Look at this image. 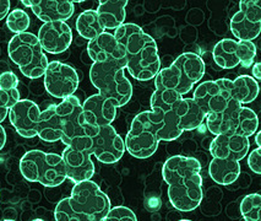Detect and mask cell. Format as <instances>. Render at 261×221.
<instances>
[{
    "label": "cell",
    "mask_w": 261,
    "mask_h": 221,
    "mask_svg": "<svg viewBox=\"0 0 261 221\" xmlns=\"http://www.w3.org/2000/svg\"><path fill=\"white\" fill-rule=\"evenodd\" d=\"M229 29L238 41L253 42V39L259 37L261 32V2H239V10L230 19Z\"/></svg>",
    "instance_id": "obj_15"
},
{
    "label": "cell",
    "mask_w": 261,
    "mask_h": 221,
    "mask_svg": "<svg viewBox=\"0 0 261 221\" xmlns=\"http://www.w3.org/2000/svg\"><path fill=\"white\" fill-rule=\"evenodd\" d=\"M91 138L85 137L76 143L66 146L64 149L62 157L65 165L66 178L75 184L90 181L95 176V163L91 160Z\"/></svg>",
    "instance_id": "obj_11"
},
{
    "label": "cell",
    "mask_w": 261,
    "mask_h": 221,
    "mask_svg": "<svg viewBox=\"0 0 261 221\" xmlns=\"http://www.w3.org/2000/svg\"><path fill=\"white\" fill-rule=\"evenodd\" d=\"M19 78L13 71H4L0 74V90H14L19 86Z\"/></svg>",
    "instance_id": "obj_32"
},
{
    "label": "cell",
    "mask_w": 261,
    "mask_h": 221,
    "mask_svg": "<svg viewBox=\"0 0 261 221\" xmlns=\"http://www.w3.org/2000/svg\"><path fill=\"white\" fill-rule=\"evenodd\" d=\"M208 132L216 137L226 133H233L250 138L257 132L259 118L250 108L244 107L232 100L223 111L207 114L205 118Z\"/></svg>",
    "instance_id": "obj_9"
},
{
    "label": "cell",
    "mask_w": 261,
    "mask_h": 221,
    "mask_svg": "<svg viewBox=\"0 0 261 221\" xmlns=\"http://www.w3.org/2000/svg\"><path fill=\"white\" fill-rule=\"evenodd\" d=\"M108 195L93 181L74 184L71 195L64 198L54 210L56 221H103L111 209Z\"/></svg>",
    "instance_id": "obj_5"
},
{
    "label": "cell",
    "mask_w": 261,
    "mask_h": 221,
    "mask_svg": "<svg viewBox=\"0 0 261 221\" xmlns=\"http://www.w3.org/2000/svg\"><path fill=\"white\" fill-rule=\"evenodd\" d=\"M9 58L19 66L21 74L29 79L43 77L48 58L42 50L37 35L31 32L17 33L8 44Z\"/></svg>",
    "instance_id": "obj_10"
},
{
    "label": "cell",
    "mask_w": 261,
    "mask_h": 221,
    "mask_svg": "<svg viewBox=\"0 0 261 221\" xmlns=\"http://www.w3.org/2000/svg\"><path fill=\"white\" fill-rule=\"evenodd\" d=\"M223 86L234 101L241 104H251L259 95V83L250 75H241L234 80L222 79Z\"/></svg>",
    "instance_id": "obj_24"
},
{
    "label": "cell",
    "mask_w": 261,
    "mask_h": 221,
    "mask_svg": "<svg viewBox=\"0 0 261 221\" xmlns=\"http://www.w3.org/2000/svg\"><path fill=\"white\" fill-rule=\"evenodd\" d=\"M87 54L93 63H103L111 59H123L124 53L115 41L113 33L105 31L87 44Z\"/></svg>",
    "instance_id": "obj_22"
},
{
    "label": "cell",
    "mask_w": 261,
    "mask_h": 221,
    "mask_svg": "<svg viewBox=\"0 0 261 221\" xmlns=\"http://www.w3.org/2000/svg\"><path fill=\"white\" fill-rule=\"evenodd\" d=\"M162 177L168 184L173 208L183 213L195 210L204 198L201 165L194 157L175 155L163 163Z\"/></svg>",
    "instance_id": "obj_3"
},
{
    "label": "cell",
    "mask_w": 261,
    "mask_h": 221,
    "mask_svg": "<svg viewBox=\"0 0 261 221\" xmlns=\"http://www.w3.org/2000/svg\"><path fill=\"white\" fill-rule=\"evenodd\" d=\"M250 149L249 138L233 133H226L215 137L210 144V154L215 159L241 161L248 155Z\"/></svg>",
    "instance_id": "obj_19"
},
{
    "label": "cell",
    "mask_w": 261,
    "mask_h": 221,
    "mask_svg": "<svg viewBox=\"0 0 261 221\" xmlns=\"http://www.w3.org/2000/svg\"><path fill=\"white\" fill-rule=\"evenodd\" d=\"M43 77L45 91L59 100L74 96L80 84L77 71L71 65L58 60L48 63Z\"/></svg>",
    "instance_id": "obj_13"
},
{
    "label": "cell",
    "mask_w": 261,
    "mask_h": 221,
    "mask_svg": "<svg viewBox=\"0 0 261 221\" xmlns=\"http://www.w3.org/2000/svg\"><path fill=\"white\" fill-rule=\"evenodd\" d=\"M125 59H111L93 63L90 69V80L98 93L119 108L129 104L133 96V85L125 77Z\"/></svg>",
    "instance_id": "obj_6"
},
{
    "label": "cell",
    "mask_w": 261,
    "mask_h": 221,
    "mask_svg": "<svg viewBox=\"0 0 261 221\" xmlns=\"http://www.w3.org/2000/svg\"><path fill=\"white\" fill-rule=\"evenodd\" d=\"M208 175L214 182L221 186H228L234 183L241 176V165L234 160L215 159L212 157L208 166Z\"/></svg>",
    "instance_id": "obj_26"
},
{
    "label": "cell",
    "mask_w": 261,
    "mask_h": 221,
    "mask_svg": "<svg viewBox=\"0 0 261 221\" xmlns=\"http://www.w3.org/2000/svg\"><path fill=\"white\" fill-rule=\"evenodd\" d=\"M178 221H191V220H188V219H183V220H178Z\"/></svg>",
    "instance_id": "obj_40"
},
{
    "label": "cell",
    "mask_w": 261,
    "mask_h": 221,
    "mask_svg": "<svg viewBox=\"0 0 261 221\" xmlns=\"http://www.w3.org/2000/svg\"><path fill=\"white\" fill-rule=\"evenodd\" d=\"M5 144H7V132H5L4 127L0 124V151L3 150Z\"/></svg>",
    "instance_id": "obj_36"
},
{
    "label": "cell",
    "mask_w": 261,
    "mask_h": 221,
    "mask_svg": "<svg viewBox=\"0 0 261 221\" xmlns=\"http://www.w3.org/2000/svg\"><path fill=\"white\" fill-rule=\"evenodd\" d=\"M103 221H138V217L132 209L120 205L109 209Z\"/></svg>",
    "instance_id": "obj_31"
},
{
    "label": "cell",
    "mask_w": 261,
    "mask_h": 221,
    "mask_svg": "<svg viewBox=\"0 0 261 221\" xmlns=\"http://www.w3.org/2000/svg\"><path fill=\"white\" fill-rule=\"evenodd\" d=\"M256 57V47L253 42L234 41L223 38L215 44L212 50V58L222 69H232L241 65L250 68Z\"/></svg>",
    "instance_id": "obj_12"
},
{
    "label": "cell",
    "mask_w": 261,
    "mask_h": 221,
    "mask_svg": "<svg viewBox=\"0 0 261 221\" xmlns=\"http://www.w3.org/2000/svg\"><path fill=\"white\" fill-rule=\"evenodd\" d=\"M81 105L85 123L91 128L112 126L117 117V107L99 93L87 97Z\"/></svg>",
    "instance_id": "obj_20"
},
{
    "label": "cell",
    "mask_w": 261,
    "mask_h": 221,
    "mask_svg": "<svg viewBox=\"0 0 261 221\" xmlns=\"http://www.w3.org/2000/svg\"><path fill=\"white\" fill-rule=\"evenodd\" d=\"M30 23H31V19H30L29 14L21 9H15V10L10 11L7 16V27L15 35L27 32Z\"/></svg>",
    "instance_id": "obj_29"
},
{
    "label": "cell",
    "mask_w": 261,
    "mask_h": 221,
    "mask_svg": "<svg viewBox=\"0 0 261 221\" xmlns=\"http://www.w3.org/2000/svg\"><path fill=\"white\" fill-rule=\"evenodd\" d=\"M20 100V91L17 89L8 90V91L0 90V123L4 122L10 108Z\"/></svg>",
    "instance_id": "obj_30"
},
{
    "label": "cell",
    "mask_w": 261,
    "mask_h": 221,
    "mask_svg": "<svg viewBox=\"0 0 261 221\" xmlns=\"http://www.w3.org/2000/svg\"><path fill=\"white\" fill-rule=\"evenodd\" d=\"M183 134L172 112L142 111L133 119L125 137V150L136 159H148L160 141H173Z\"/></svg>",
    "instance_id": "obj_1"
},
{
    "label": "cell",
    "mask_w": 261,
    "mask_h": 221,
    "mask_svg": "<svg viewBox=\"0 0 261 221\" xmlns=\"http://www.w3.org/2000/svg\"><path fill=\"white\" fill-rule=\"evenodd\" d=\"M9 119L15 130L23 138L37 137L41 110L31 100H20L9 111Z\"/></svg>",
    "instance_id": "obj_17"
},
{
    "label": "cell",
    "mask_w": 261,
    "mask_h": 221,
    "mask_svg": "<svg viewBox=\"0 0 261 221\" xmlns=\"http://www.w3.org/2000/svg\"><path fill=\"white\" fill-rule=\"evenodd\" d=\"M251 78L255 79L256 81L261 80V64L260 63H254L253 68H251Z\"/></svg>",
    "instance_id": "obj_35"
},
{
    "label": "cell",
    "mask_w": 261,
    "mask_h": 221,
    "mask_svg": "<svg viewBox=\"0 0 261 221\" xmlns=\"http://www.w3.org/2000/svg\"><path fill=\"white\" fill-rule=\"evenodd\" d=\"M261 195L251 193L245 195L241 202V214L245 221H260Z\"/></svg>",
    "instance_id": "obj_28"
},
{
    "label": "cell",
    "mask_w": 261,
    "mask_h": 221,
    "mask_svg": "<svg viewBox=\"0 0 261 221\" xmlns=\"http://www.w3.org/2000/svg\"><path fill=\"white\" fill-rule=\"evenodd\" d=\"M32 221H44V220H42V219H33Z\"/></svg>",
    "instance_id": "obj_38"
},
{
    "label": "cell",
    "mask_w": 261,
    "mask_h": 221,
    "mask_svg": "<svg viewBox=\"0 0 261 221\" xmlns=\"http://www.w3.org/2000/svg\"><path fill=\"white\" fill-rule=\"evenodd\" d=\"M11 3L9 0H0V21L4 20L10 13Z\"/></svg>",
    "instance_id": "obj_34"
},
{
    "label": "cell",
    "mask_w": 261,
    "mask_h": 221,
    "mask_svg": "<svg viewBox=\"0 0 261 221\" xmlns=\"http://www.w3.org/2000/svg\"><path fill=\"white\" fill-rule=\"evenodd\" d=\"M3 221H15V220H11V219H5V220H3Z\"/></svg>",
    "instance_id": "obj_39"
},
{
    "label": "cell",
    "mask_w": 261,
    "mask_h": 221,
    "mask_svg": "<svg viewBox=\"0 0 261 221\" xmlns=\"http://www.w3.org/2000/svg\"><path fill=\"white\" fill-rule=\"evenodd\" d=\"M20 172L29 182L41 183L50 188L68 180L62 155L36 149L27 151L21 157Z\"/></svg>",
    "instance_id": "obj_8"
},
{
    "label": "cell",
    "mask_w": 261,
    "mask_h": 221,
    "mask_svg": "<svg viewBox=\"0 0 261 221\" xmlns=\"http://www.w3.org/2000/svg\"><path fill=\"white\" fill-rule=\"evenodd\" d=\"M30 4L36 17L44 23L66 22L75 11L74 3L68 0H30Z\"/></svg>",
    "instance_id": "obj_21"
},
{
    "label": "cell",
    "mask_w": 261,
    "mask_h": 221,
    "mask_svg": "<svg viewBox=\"0 0 261 221\" xmlns=\"http://www.w3.org/2000/svg\"><path fill=\"white\" fill-rule=\"evenodd\" d=\"M125 59V69L135 80L148 81L161 70L156 41L136 23H123L113 33Z\"/></svg>",
    "instance_id": "obj_4"
},
{
    "label": "cell",
    "mask_w": 261,
    "mask_h": 221,
    "mask_svg": "<svg viewBox=\"0 0 261 221\" xmlns=\"http://www.w3.org/2000/svg\"><path fill=\"white\" fill-rule=\"evenodd\" d=\"M205 75V63L199 54H180L168 68H163L154 78L157 90H168L183 97L193 90Z\"/></svg>",
    "instance_id": "obj_7"
},
{
    "label": "cell",
    "mask_w": 261,
    "mask_h": 221,
    "mask_svg": "<svg viewBox=\"0 0 261 221\" xmlns=\"http://www.w3.org/2000/svg\"><path fill=\"white\" fill-rule=\"evenodd\" d=\"M172 113L177 119L178 127L181 132H189L199 128L206 118L205 112L195 104L193 99L181 97L178 100L173 107Z\"/></svg>",
    "instance_id": "obj_23"
},
{
    "label": "cell",
    "mask_w": 261,
    "mask_h": 221,
    "mask_svg": "<svg viewBox=\"0 0 261 221\" xmlns=\"http://www.w3.org/2000/svg\"><path fill=\"white\" fill-rule=\"evenodd\" d=\"M92 129L85 123L83 105L74 95L41 111L37 137L45 143L62 141L66 146H70L90 135Z\"/></svg>",
    "instance_id": "obj_2"
},
{
    "label": "cell",
    "mask_w": 261,
    "mask_h": 221,
    "mask_svg": "<svg viewBox=\"0 0 261 221\" xmlns=\"http://www.w3.org/2000/svg\"><path fill=\"white\" fill-rule=\"evenodd\" d=\"M260 134H261V132H256V133H255V143H256L257 148H261V143H260Z\"/></svg>",
    "instance_id": "obj_37"
},
{
    "label": "cell",
    "mask_w": 261,
    "mask_h": 221,
    "mask_svg": "<svg viewBox=\"0 0 261 221\" xmlns=\"http://www.w3.org/2000/svg\"><path fill=\"white\" fill-rule=\"evenodd\" d=\"M76 31L81 37L85 39L96 38L101 33L105 32L103 27L99 23L98 16H97L96 10H85L77 16L76 19Z\"/></svg>",
    "instance_id": "obj_27"
},
{
    "label": "cell",
    "mask_w": 261,
    "mask_h": 221,
    "mask_svg": "<svg viewBox=\"0 0 261 221\" xmlns=\"http://www.w3.org/2000/svg\"><path fill=\"white\" fill-rule=\"evenodd\" d=\"M126 0H105L99 2L96 13L103 30H117L126 17Z\"/></svg>",
    "instance_id": "obj_25"
},
{
    "label": "cell",
    "mask_w": 261,
    "mask_h": 221,
    "mask_svg": "<svg viewBox=\"0 0 261 221\" xmlns=\"http://www.w3.org/2000/svg\"><path fill=\"white\" fill-rule=\"evenodd\" d=\"M91 151L99 162L117 163L125 153V143L112 126L93 128L90 134Z\"/></svg>",
    "instance_id": "obj_14"
},
{
    "label": "cell",
    "mask_w": 261,
    "mask_h": 221,
    "mask_svg": "<svg viewBox=\"0 0 261 221\" xmlns=\"http://www.w3.org/2000/svg\"><path fill=\"white\" fill-rule=\"evenodd\" d=\"M193 100L207 116L223 111L233 99L223 86L222 79H217L214 81L207 80L199 84L194 91Z\"/></svg>",
    "instance_id": "obj_16"
},
{
    "label": "cell",
    "mask_w": 261,
    "mask_h": 221,
    "mask_svg": "<svg viewBox=\"0 0 261 221\" xmlns=\"http://www.w3.org/2000/svg\"><path fill=\"white\" fill-rule=\"evenodd\" d=\"M261 148H256L249 154L248 156V166L254 174H261Z\"/></svg>",
    "instance_id": "obj_33"
},
{
    "label": "cell",
    "mask_w": 261,
    "mask_h": 221,
    "mask_svg": "<svg viewBox=\"0 0 261 221\" xmlns=\"http://www.w3.org/2000/svg\"><path fill=\"white\" fill-rule=\"evenodd\" d=\"M37 38L44 53H64L72 42L70 26L63 21L43 23L39 29Z\"/></svg>",
    "instance_id": "obj_18"
}]
</instances>
